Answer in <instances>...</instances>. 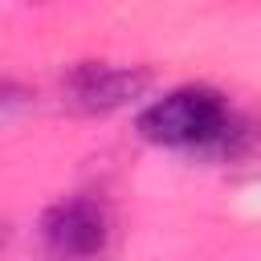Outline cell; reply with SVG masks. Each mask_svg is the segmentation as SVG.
<instances>
[{"instance_id": "6da1fadb", "label": "cell", "mask_w": 261, "mask_h": 261, "mask_svg": "<svg viewBox=\"0 0 261 261\" xmlns=\"http://www.w3.org/2000/svg\"><path fill=\"white\" fill-rule=\"evenodd\" d=\"M135 126L155 147L216 163H237L261 143V126L212 86H175L151 98L139 110Z\"/></svg>"}, {"instance_id": "7a4b0ae2", "label": "cell", "mask_w": 261, "mask_h": 261, "mask_svg": "<svg viewBox=\"0 0 261 261\" xmlns=\"http://www.w3.org/2000/svg\"><path fill=\"white\" fill-rule=\"evenodd\" d=\"M114 245V216L106 200L77 192L53 200L37 220V249L45 261H106Z\"/></svg>"}, {"instance_id": "3957f363", "label": "cell", "mask_w": 261, "mask_h": 261, "mask_svg": "<svg viewBox=\"0 0 261 261\" xmlns=\"http://www.w3.org/2000/svg\"><path fill=\"white\" fill-rule=\"evenodd\" d=\"M151 86V73L139 65H114V61H77L61 77V98L77 114H110L118 106H130Z\"/></svg>"}]
</instances>
